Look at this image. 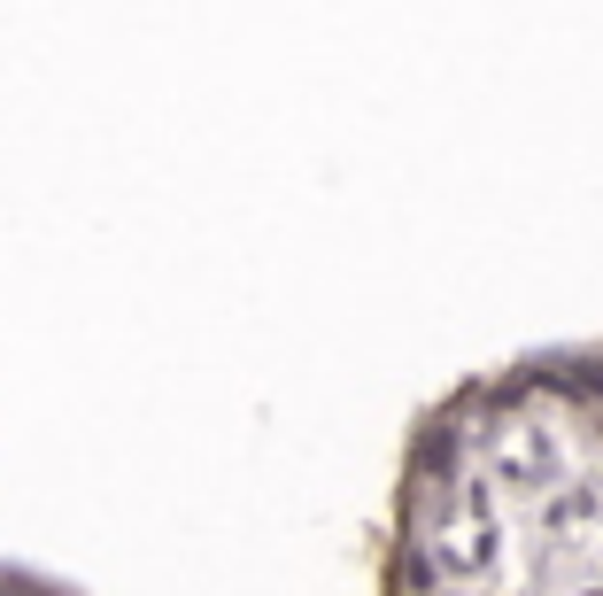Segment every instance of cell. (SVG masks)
Here are the masks:
<instances>
[{"mask_svg": "<svg viewBox=\"0 0 603 596\" xmlns=\"http://www.w3.org/2000/svg\"><path fill=\"white\" fill-rule=\"evenodd\" d=\"M387 596H603V333L426 395L372 550Z\"/></svg>", "mask_w": 603, "mask_h": 596, "instance_id": "6da1fadb", "label": "cell"}]
</instances>
